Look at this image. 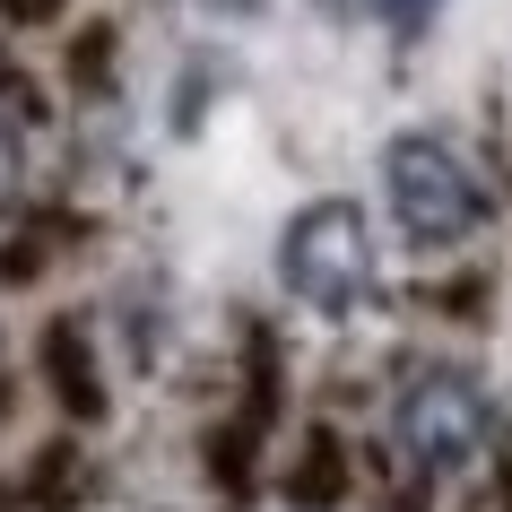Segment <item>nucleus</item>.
Listing matches in <instances>:
<instances>
[{"label":"nucleus","mask_w":512,"mask_h":512,"mask_svg":"<svg viewBox=\"0 0 512 512\" xmlns=\"http://www.w3.org/2000/svg\"><path fill=\"white\" fill-rule=\"evenodd\" d=\"M9 191H18V131L0 122V209H9Z\"/></svg>","instance_id":"nucleus-5"},{"label":"nucleus","mask_w":512,"mask_h":512,"mask_svg":"<svg viewBox=\"0 0 512 512\" xmlns=\"http://www.w3.org/2000/svg\"><path fill=\"white\" fill-rule=\"evenodd\" d=\"M278 287L322 313V322H348L356 304L374 296V226L356 200H313V209L287 217L278 235Z\"/></svg>","instance_id":"nucleus-1"},{"label":"nucleus","mask_w":512,"mask_h":512,"mask_svg":"<svg viewBox=\"0 0 512 512\" xmlns=\"http://www.w3.org/2000/svg\"><path fill=\"white\" fill-rule=\"evenodd\" d=\"M382 18H391V27H400V35H417V27H426V18H434V0H382Z\"/></svg>","instance_id":"nucleus-4"},{"label":"nucleus","mask_w":512,"mask_h":512,"mask_svg":"<svg viewBox=\"0 0 512 512\" xmlns=\"http://www.w3.org/2000/svg\"><path fill=\"white\" fill-rule=\"evenodd\" d=\"M382 200L400 217V235L426 243V252L460 243L486 217V191H478V174H469V157H460L452 139H434V131H400L382 148Z\"/></svg>","instance_id":"nucleus-2"},{"label":"nucleus","mask_w":512,"mask_h":512,"mask_svg":"<svg viewBox=\"0 0 512 512\" xmlns=\"http://www.w3.org/2000/svg\"><path fill=\"white\" fill-rule=\"evenodd\" d=\"M391 426H400V452L417 460L426 478H452V469H469V460L486 452L495 408H486V391L460 374V365H426V374H408Z\"/></svg>","instance_id":"nucleus-3"}]
</instances>
